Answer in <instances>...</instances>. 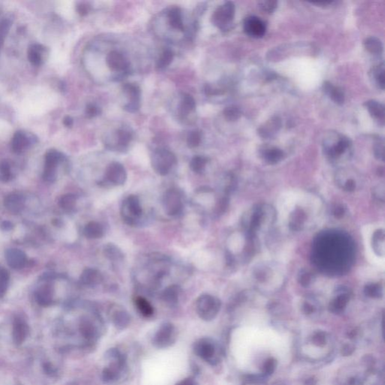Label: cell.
Wrapping results in <instances>:
<instances>
[{"instance_id": "obj_1", "label": "cell", "mask_w": 385, "mask_h": 385, "mask_svg": "<svg viewBox=\"0 0 385 385\" xmlns=\"http://www.w3.org/2000/svg\"><path fill=\"white\" fill-rule=\"evenodd\" d=\"M123 221L129 225H135L142 217L143 210L139 197L130 195L123 201L121 206Z\"/></svg>"}, {"instance_id": "obj_2", "label": "cell", "mask_w": 385, "mask_h": 385, "mask_svg": "<svg viewBox=\"0 0 385 385\" xmlns=\"http://www.w3.org/2000/svg\"><path fill=\"white\" fill-rule=\"evenodd\" d=\"M177 160L173 152L166 149H160L154 153L152 158V167L160 176L169 174Z\"/></svg>"}, {"instance_id": "obj_3", "label": "cell", "mask_w": 385, "mask_h": 385, "mask_svg": "<svg viewBox=\"0 0 385 385\" xmlns=\"http://www.w3.org/2000/svg\"><path fill=\"white\" fill-rule=\"evenodd\" d=\"M65 160V155L56 149H50L46 152L45 156V168L42 175L45 181L53 182L56 180L57 168Z\"/></svg>"}, {"instance_id": "obj_4", "label": "cell", "mask_w": 385, "mask_h": 385, "mask_svg": "<svg viewBox=\"0 0 385 385\" xmlns=\"http://www.w3.org/2000/svg\"><path fill=\"white\" fill-rule=\"evenodd\" d=\"M197 314L204 321H211L219 311V302L208 294L200 296L196 303Z\"/></svg>"}, {"instance_id": "obj_5", "label": "cell", "mask_w": 385, "mask_h": 385, "mask_svg": "<svg viewBox=\"0 0 385 385\" xmlns=\"http://www.w3.org/2000/svg\"><path fill=\"white\" fill-rule=\"evenodd\" d=\"M235 16V5L232 2H227L218 7L213 14L211 21L221 30H228Z\"/></svg>"}, {"instance_id": "obj_6", "label": "cell", "mask_w": 385, "mask_h": 385, "mask_svg": "<svg viewBox=\"0 0 385 385\" xmlns=\"http://www.w3.org/2000/svg\"><path fill=\"white\" fill-rule=\"evenodd\" d=\"M39 142L35 134L25 130H18L14 134L11 139V149L15 154L24 153L32 149Z\"/></svg>"}, {"instance_id": "obj_7", "label": "cell", "mask_w": 385, "mask_h": 385, "mask_svg": "<svg viewBox=\"0 0 385 385\" xmlns=\"http://www.w3.org/2000/svg\"><path fill=\"white\" fill-rule=\"evenodd\" d=\"M163 206L165 212L169 216L180 215L184 210V203L180 193L176 189H169L163 197Z\"/></svg>"}, {"instance_id": "obj_8", "label": "cell", "mask_w": 385, "mask_h": 385, "mask_svg": "<svg viewBox=\"0 0 385 385\" xmlns=\"http://www.w3.org/2000/svg\"><path fill=\"white\" fill-rule=\"evenodd\" d=\"M176 340V331L171 323H165L160 326L153 338V344L159 348L171 346Z\"/></svg>"}, {"instance_id": "obj_9", "label": "cell", "mask_w": 385, "mask_h": 385, "mask_svg": "<svg viewBox=\"0 0 385 385\" xmlns=\"http://www.w3.org/2000/svg\"><path fill=\"white\" fill-rule=\"evenodd\" d=\"M194 352L197 356L211 364H215L218 362L215 355L216 348L210 338H203L197 341L194 345Z\"/></svg>"}, {"instance_id": "obj_10", "label": "cell", "mask_w": 385, "mask_h": 385, "mask_svg": "<svg viewBox=\"0 0 385 385\" xmlns=\"http://www.w3.org/2000/svg\"><path fill=\"white\" fill-rule=\"evenodd\" d=\"M105 178L113 185H123L128 179L126 169L121 163L113 162L107 166Z\"/></svg>"}, {"instance_id": "obj_11", "label": "cell", "mask_w": 385, "mask_h": 385, "mask_svg": "<svg viewBox=\"0 0 385 385\" xmlns=\"http://www.w3.org/2000/svg\"><path fill=\"white\" fill-rule=\"evenodd\" d=\"M49 55V49L42 44H32L28 48L27 58L32 66H41L45 64Z\"/></svg>"}, {"instance_id": "obj_12", "label": "cell", "mask_w": 385, "mask_h": 385, "mask_svg": "<svg viewBox=\"0 0 385 385\" xmlns=\"http://www.w3.org/2000/svg\"><path fill=\"white\" fill-rule=\"evenodd\" d=\"M243 28L248 36L256 39L263 37L266 33V26L265 23L256 16H250L245 18Z\"/></svg>"}, {"instance_id": "obj_13", "label": "cell", "mask_w": 385, "mask_h": 385, "mask_svg": "<svg viewBox=\"0 0 385 385\" xmlns=\"http://www.w3.org/2000/svg\"><path fill=\"white\" fill-rule=\"evenodd\" d=\"M30 329L29 324L24 318L17 317L14 319L12 326V338L15 345H19L25 343L29 336Z\"/></svg>"}, {"instance_id": "obj_14", "label": "cell", "mask_w": 385, "mask_h": 385, "mask_svg": "<svg viewBox=\"0 0 385 385\" xmlns=\"http://www.w3.org/2000/svg\"><path fill=\"white\" fill-rule=\"evenodd\" d=\"M123 90L130 99L124 109L129 112H135L140 108L141 90L139 86L133 84H124Z\"/></svg>"}, {"instance_id": "obj_15", "label": "cell", "mask_w": 385, "mask_h": 385, "mask_svg": "<svg viewBox=\"0 0 385 385\" xmlns=\"http://www.w3.org/2000/svg\"><path fill=\"white\" fill-rule=\"evenodd\" d=\"M5 259L10 267L21 269L27 262L26 254L18 248H11L5 252Z\"/></svg>"}, {"instance_id": "obj_16", "label": "cell", "mask_w": 385, "mask_h": 385, "mask_svg": "<svg viewBox=\"0 0 385 385\" xmlns=\"http://www.w3.org/2000/svg\"><path fill=\"white\" fill-rule=\"evenodd\" d=\"M106 63L108 67L114 71H124L125 73L129 71V63L119 52L115 51L110 52L106 57Z\"/></svg>"}, {"instance_id": "obj_17", "label": "cell", "mask_w": 385, "mask_h": 385, "mask_svg": "<svg viewBox=\"0 0 385 385\" xmlns=\"http://www.w3.org/2000/svg\"><path fill=\"white\" fill-rule=\"evenodd\" d=\"M35 298L40 307H50L53 302V286L51 284L41 286L35 293Z\"/></svg>"}, {"instance_id": "obj_18", "label": "cell", "mask_w": 385, "mask_h": 385, "mask_svg": "<svg viewBox=\"0 0 385 385\" xmlns=\"http://www.w3.org/2000/svg\"><path fill=\"white\" fill-rule=\"evenodd\" d=\"M103 280V276L100 271L93 268H87L81 273L80 281L83 285L94 287L100 285Z\"/></svg>"}, {"instance_id": "obj_19", "label": "cell", "mask_w": 385, "mask_h": 385, "mask_svg": "<svg viewBox=\"0 0 385 385\" xmlns=\"http://www.w3.org/2000/svg\"><path fill=\"white\" fill-rule=\"evenodd\" d=\"M282 127V121L279 117H273L268 121L263 126L260 127L258 129L259 135L264 139H269L274 136L276 132H279Z\"/></svg>"}, {"instance_id": "obj_20", "label": "cell", "mask_w": 385, "mask_h": 385, "mask_svg": "<svg viewBox=\"0 0 385 385\" xmlns=\"http://www.w3.org/2000/svg\"><path fill=\"white\" fill-rule=\"evenodd\" d=\"M25 200L23 196L18 194H8L4 200L5 208L14 214H18L22 211L25 207Z\"/></svg>"}, {"instance_id": "obj_21", "label": "cell", "mask_w": 385, "mask_h": 385, "mask_svg": "<svg viewBox=\"0 0 385 385\" xmlns=\"http://www.w3.org/2000/svg\"><path fill=\"white\" fill-rule=\"evenodd\" d=\"M323 90L335 103L343 105L345 103V94L340 87H335L329 81H325L323 84Z\"/></svg>"}, {"instance_id": "obj_22", "label": "cell", "mask_w": 385, "mask_h": 385, "mask_svg": "<svg viewBox=\"0 0 385 385\" xmlns=\"http://www.w3.org/2000/svg\"><path fill=\"white\" fill-rule=\"evenodd\" d=\"M84 235L89 239H100L104 235L103 227L97 221H90L84 227Z\"/></svg>"}, {"instance_id": "obj_23", "label": "cell", "mask_w": 385, "mask_h": 385, "mask_svg": "<svg viewBox=\"0 0 385 385\" xmlns=\"http://www.w3.org/2000/svg\"><path fill=\"white\" fill-rule=\"evenodd\" d=\"M180 293V287L176 284L166 287L161 294L162 299L165 303L170 306H174L179 302V295Z\"/></svg>"}, {"instance_id": "obj_24", "label": "cell", "mask_w": 385, "mask_h": 385, "mask_svg": "<svg viewBox=\"0 0 385 385\" xmlns=\"http://www.w3.org/2000/svg\"><path fill=\"white\" fill-rule=\"evenodd\" d=\"M365 106L367 108L372 117L379 121L383 122L385 120V106L376 100H369L365 103Z\"/></svg>"}, {"instance_id": "obj_25", "label": "cell", "mask_w": 385, "mask_h": 385, "mask_svg": "<svg viewBox=\"0 0 385 385\" xmlns=\"http://www.w3.org/2000/svg\"><path fill=\"white\" fill-rule=\"evenodd\" d=\"M169 25L173 29L183 31L184 29L183 25L182 18H181V11L178 7L171 8L168 13Z\"/></svg>"}, {"instance_id": "obj_26", "label": "cell", "mask_w": 385, "mask_h": 385, "mask_svg": "<svg viewBox=\"0 0 385 385\" xmlns=\"http://www.w3.org/2000/svg\"><path fill=\"white\" fill-rule=\"evenodd\" d=\"M334 145L331 147H327V149L329 150V152L334 155L341 154L345 152V149H348L349 147L350 140L348 138L340 135L339 137L337 138L336 141H334Z\"/></svg>"}, {"instance_id": "obj_27", "label": "cell", "mask_w": 385, "mask_h": 385, "mask_svg": "<svg viewBox=\"0 0 385 385\" xmlns=\"http://www.w3.org/2000/svg\"><path fill=\"white\" fill-rule=\"evenodd\" d=\"M80 331L81 335L89 340L94 339L97 334V329L93 323L85 318L81 320L80 323Z\"/></svg>"}, {"instance_id": "obj_28", "label": "cell", "mask_w": 385, "mask_h": 385, "mask_svg": "<svg viewBox=\"0 0 385 385\" xmlns=\"http://www.w3.org/2000/svg\"><path fill=\"white\" fill-rule=\"evenodd\" d=\"M135 306L137 307L139 312L146 318L152 317L154 314V308L151 303L146 299L142 297H138L135 300Z\"/></svg>"}, {"instance_id": "obj_29", "label": "cell", "mask_w": 385, "mask_h": 385, "mask_svg": "<svg viewBox=\"0 0 385 385\" xmlns=\"http://www.w3.org/2000/svg\"><path fill=\"white\" fill-rule=\"evenodd\" d=\"M364 46L366 50L372 54H381L383 51V45L380 39L374 36L365 39Z\"/></svg>"}, {"instance_id": "obj_30", "label": "cell", "mask_w": 385, "mask_h": 385, "mask_svg": "<svg viewBox=\"0 0 385 385\" xmlns=\"http://www.w3.org/2000/svg\"><path fill=\"white\" fill-rule=\"evenodd\" d=\"M196 108V101L190 94H184L180 105V113L182 116H187L189 113Z\"/></svg>"}, {"instance_id": "obj_31", "label": "cell", "mask_w": 385, "mask_h": 385, "mask_svg": "<svg viewBox=\"0 0 385 385\" xmlns=\"http://www.w3.org/2000/svg\"><path fill=\"white\" fill-rule=\"evenodd\" d=\"M113 322L118 329H124L129 325L130 317L127 311L120 310L113 315Z\"/></svg>"}, {"instance_id": "obj_32", "label": "cell", "mask_w": 385, "mask_h": 385, "mask_svg": "<svg viewBox=\"0 0 385 385\" xmlns=\"http://www.w3.org/2000/svg\"><path fill=\"white\" fill-rule=\"evenodd\" d=\"M77 202V197L75 194H67L62 196L59 200V205L65 211H70L74 209Z\"/></svg>"}, {"instance_id": "obj_33", "label": "cell", "mask_w": 385, "mask_h": 385, "mask_svg": "<svg viewBox=\"0 0 385 385\" xmlns=\"http://www.w3.org/2000/svg\"><path fill=\"white\" fill-rule=\"evenodd\" d=\"M207 158L203 156H195L192 158L190 160V167L192 171L194 172L197 174L203 173L205 170V166H206Z\"/></svg>"}, {"instance_id": "obj_34", "label": "cell", "mask_w": 385, "mask_h": 385, "mask_svg": "<svg viewBox=\"0 0 385 385\" xmlns=\"http://www.w3.org/2000/svg\"><path fill=\"white\" fill-rule=\"evenodd\" d=\"M173 58H174V53H173V51L166 49L163 52L161 56H160V58L158 59L157 63H156V68L159 70H163V69L171 64Z\"/></svg>"}, {"instance_id": "obj_35", "label": "cell", "mask_w": 385, "mask_h": 385, "mask_svg": "<svg viewBox=\"0 0 385 385\" xmlns=\"http://www.w3.org/2000/svg\"><path fill=\"white\" fill-rule=\"evenodd\" d=\"M104 254H105V257L108 259H109L110 260H112V261L121 260V259H123V256H124L121 251L118 249L115 245H112V244H108L106 246H105Z\"/></svg>"}, {"instance_id": "obj_36", "label": "cell", "mask_w": 385, "mask_h": 385, "mask_svg": "<svg viewBox=\"0 0 385 385\" xmlns=\"http://www.w3.org/2000/svg\"><path fill=\"white\" fill-rule=\"evenodd\" d=\"M12 179V170L11 163L8 160L0 162V180L2 182H8Z\"/></svg>"}, {"instance_id": "obj_37", "label": "cell", "mask_w": 385, "mask_h": 385, "mask_svg": "<svg viewBox=\"0 0 385 385\" xmlns=\"http://www.w3.org/2000/svg\"><path fill=\"white\" fill-rule=\"evenodd\" d=\"M9 274L8 271L3 268H0V299L4 297L8 290L9 283Z\"/></svg>"}, {"instance_id": "obj_38", "label": "cell", "mask_w": 385, "mask_h": 385, "mask_svg": "<svg viewBox=\"0 0 385 385\" xmlns=\"http://www.w3.org/2000/svg\"><path fill=\"white\" fill-rule=\"evenodd\" d=\"M118 143L122 148H125L129 145L132 139V135L130 132L124 129H118L117 132Z\"/></svg>"}, {"instance_id": "obj_39", "label": "cell", "mask_w": 385, "mask_h": 385, "mask_svg": "<svg viewBox=\"0 0 385 385\" xmlns=\"http://www.w3.org/2000/svg\"><path fill=\"white\" fill-rule=\"evenodd\" d=\"M373 76H374L375 81L379 86V88L384 90L385 89V67L384 63L378 66L373 70Z\"/></svg>"}, {"instance_id": "obj_40", "label": "cell", "mask_w": 385, "mask_h": 385, "mask_svg": "<svg viewBox=\"0 0 385 385\" xmlns=\"http://www.w3.org/2000/svg\"><path fill=\"white\" fill-rule=\"evenodd\" d=\"M202 133L200 131H192L187 138V146L190 149L197 148L201 143Z\"/></svg>"}, {"instance_id": "obj_41", "label": "cell", "mask_w": 385, "mask_h": 385, "mask_svg": "<svg viewBox=\"0 0 385 385\" xmlns=\"http://www.w3.org/2000/svg\"><path fill=\"white\" fill-rule=\"evenodd\" d=\"M224 115L228 121H235L240 118L241 111L237 107H228L224 111Z\"/></svg>"}, {"instance_id": "obj_42", "label": "cell", "mask_w": 385, "mask_h": 385, "mask_svg": "<svg viewBox=\"0 0 385 385\" xmlns=\"http://www.w3.org/2000/svg\"><path fill=\"white\" fill-rule=\"evenodd\" d=\"M276 365H277V362L273 358H269V359H266L263 366V373L266 376L273 374L275 369H276Z\"/></svg>"}, {"instance_id": "obj_43", "label": "cell", "mask_w": 385, "mask_h": 385, "mask_svg": "<svg viewBox=\"0 0 385 385\" xmlns=\"http://www.w3.org/2000/svg\"><path fill=\"white\" fill-rule=\"evenodd\" d=\"M283 153L282 150L277 148H271L265 151V156L269 160H279V158L282 157Z\"/></svg>"}, {"instance_id": "obj_44", "label": "cell", "mask_w": 385, "mask_h": 385, "mask_svg": "<svg viewBox=\"0 0 385 385\" xmlns=\"http://www.w3.org/2000/svg\"><path fill=\"white\" fill-rule=\"evenodd\" d=\"M259 7L266 13H273L277 8L278 2L276 1H263L259 3Z\"/></svg>"}, {"instance_id": "obj_45", "label": "cell", "mask_w": 385, "mask_h": 385, "mask_svg": "<svg viewBox=\"0 0 385 385\" xmlns=\"http://www.w3.org/2000/svg\"><path fill=\"white\" fill-rule=\"evenodd\" d=\"M312 342L317 346L323 347L326 345L327 342V337L326 334L323 332H318L314 334L312 338Z\"/></svg>"}, {"instance_id": "obj_46", "label": "cell", "mask_w": 385, "mask_h": 385, "mask_svg": "<svg viewBox=\"0 0 385 385\" xmlns=\"http://www.w3.org/2000/svg\"><path fill=\"white\" fill-rule=\"evenodd\" d=\"M100 110L98 107L93 104H88L85 108L86 117L88 118H93L100 115Z\"/></svg>"}, {"instance_id": "obj_47", "label": "cell", "mask_w": 385, "mask_h": 385, "mask_svg": "<svg viewBox=\"0 0 385 385\" xmlns=\"http://www.w3.org/2000/svg\"><path fill=\"white\" fill-rule=\"evenodd\" d=\"M76 8H77V13L81 16L87 15L90 9V7L86 3H79Z\"/></svg>"}, {"instance_id": "obj_48", "label": "cell", "mask_w": 385, "mask_h": 385, "mask_svg": "<svg viewBox=\"0 0 385 385\" xmlns=\"http://www.w3.org/2000/svg\"><path fill=\"white\" fill-rule=\"evenodd\" d=\"M355 348L353 345L347 344V345H344L343 348H342V354L344 356H348V355L353 354V352H355Z\"/></svg>"}, {"instance_id": "obj_49", "label": "cell", "mask_w": 385, "mask_h": 385, "mask_svg": "<svg viewBox=\"0 0 385 385\" xmlns=\"http://www.w3.org/2000/svg\"><path fill=\"white\" fill-rule=\"evenodd\" d=\"M43 369L49 376H53L56 373V369L51 363H45L43 364Z\"/></svg>"}, {"instance_id": "obj_50", "label": "cell", "mask_w": 385, "mask_h": 385, "mask_svg": "<svg viewBox=\"0 0 385 385\" xmlns=\"http://www.w3.org/2000/svg\"><path fill=\"white\" fill-rule=\"evenodd\" d=\"M63 125H64L66 128H73V124H74V120L72 117L70 116H66L63 119Z\"/></svg>"}, {"instance_id": "obj_51", "label": "cell", "mask_w": 385, "mask_h": 385, "mask_svg": "<svg viewBox=\"0 0 385 385\" xmlns=\"http://www.w3.org/2000/svg\"><path fill=\"white\" fill-rule=\"evenodd\" d=\"M177 385H197V382L194 379L191 378H187V379H184V380L180 381Z\"/></svg>"}, {"instance_id": "obj_52", "label": "cell", "mask_w": 385, "mask_h": 385, "mask_svg": "<svg viewBox=\"0 0 385 385\" xmlns=\"http://www.w3.org/2000/svg\"><path fill=\"white\" fill-rule=\"evenodd\" d=\"M0 227H1V229L3 230V231H9L13 228V224H11L9 221H4Z\"/></svg>"}, {"instance_id": "obj_53", "label": "cell", "mask_w": 385, "mask_h": 385, "mask_svg": "<svg viewBox=\"0 0 385 385\" xmlns=\"http://www.w3.org/2000/svg\"><path fill=\"white\" fill-rule=\"evenodd\" d=\"M333 2H312L311 3L314 4V5H328L332 3Z\"/></svg>"}]
</instances>
